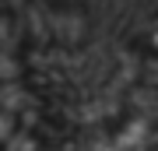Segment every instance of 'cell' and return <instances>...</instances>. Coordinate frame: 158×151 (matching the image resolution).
I'll return each instance as SVG.
<instances>
[{
  "label": "cell",
  "mask_w": 158,
  "mask_h": 151,
  "mask_svg": "<svg viewBox=\"0 0 158 151\" xmlns=\"http://www.w3.org/2000/svg\"><path fill=\"white\" fill-rule=\"evenodd\" d=\"M134 49H137L141 67L158 74V18H148L144 21V28L134 35Z\"/></svg>",
  "instance_id": "cell-1"
}]
</instances>
